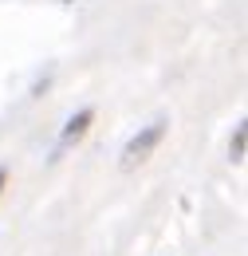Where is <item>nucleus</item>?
Listing matches in <instances>:
<instances>
[{
	"mask_svg": "<svg viewBox=\"0 0 248 256\" xmlns=\"http://www.w3.org/2000/svg\"><path fill=\"white\" fill-rule=\"evenodd\" d=\"M244 158V126L236 130V138H232V162H240Z\"/></svg>",
	"mask_w": 248,
	"mask_h": 256,
	"instance_id": "7ed1b4c3",
	"label": "nucleus"
},
{
	"mask_svg": "<svg viewBox=\"0 0 248 256\" xmlns=\"http://www.w3.org/2000/svg\"><path fill=\"white\" fill-rule=\"evenodd\" d=\"M162 134H166V122H154V126H146L138 138H130L122 150V170H138L142 162L154 154V146L162 142Z\"/></svg>",
	"mask_w": 248,
	"mask_h": 256,
	"instance_id": "f257e3e1",
	"label": "nucleus"
},
{
	"mask_svg": "<svg viewBox=\"0 0 248 256\" xmlns=\"http://www.w3.org/2000/svg\"><path fill=\"white\" fill-rule=\"evenodd\" d=\"M87 126H91V110H79V114L67 122V130H63V146H67V142H75V138H83Z\"/></svg>",
	"mask_w": 248,
	"mask_h": 256,
	"instance_id": "f03ea898",
	"label": "nucleus"
},
{
	"mask_svg": "<svg viewBox=\"0 0 248 256\" xmlns=\"http://www.w3.org/2000/svg\"><path fill=\"white\" fill-rule=\"evenodd\" d=\"M0 190H4V170H0Z\"/></svg>",
	"mask_w": 248,
	"mask_h": 256,
	"instance_id": "20e7f679",
	"label": "nucleus"
}]
</instances>
